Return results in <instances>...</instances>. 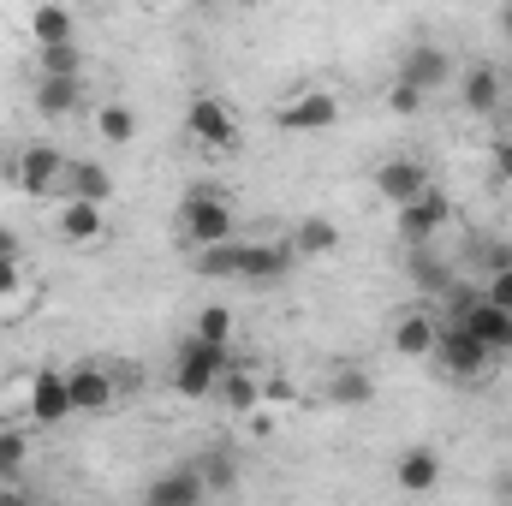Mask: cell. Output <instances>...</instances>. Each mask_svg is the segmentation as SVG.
<instances>
[{"label": "cell", "instance_id": "33", "mask_svg": "<svg viewBox=\"0 0 512 506\" xmlns=\"http://www.w3.org/2000/svg\"><path fill=\"white\" fill-rule=\"evenodd\" d=\"M0 262H24V251H18V233H12V227H0Z\"/></svg>", "mask_w": 512, "mask_h": 506}, {"label": "cell", "instance_id": "8", "mask_svg": "<svg viewBox=\"0 0 512 506\" xmlns=\"http://www.w3.org/2000/svg\"><path fill=\"white\" fill-rule=\"evenodd\" d=\"M459 328L495 358V352H512V310H495L489 298H471L465 310H459Z\"/></svg>", "mask_w": 512, "mask_h": 506}, {"label": "cell", "instance_id": "35", "mask_svg": "<svg viewBox=\"0 0 512 506\" xmlns=\"http://www.w3.org/2000/svg\"><path fill=\"white\" fill-rule=\"evenodd\" d=\"M483 262H489V274H501V268H512V251H507V245H489Z\"/></svg>", "mask_w": 512, "mask_h": 506}, {"label": "cell", "instance_id": "30", "mask_svg": "<svg viewBox=\"0 0 512 506\" xmlns=\"http://www.w3.org/2000/svg\"><path fill=\"white\" fill-rule=\"evenodd\" d=\"M483 298H489L495 310H512V268H501V274H489V286H483Z\"/></svg>", "mask_w": 512, "mask_h": 506}, {"label": "cell", "instance_id": "23", "mask_svg": "<svg viewBox=\"0 0 512 506\" xmlns=\"http://www.w3.org/2000/svg\"><path fill=\"white\" fill-rule=\"evenodd\" d=\"M221 399H227V411L251 417L256 399H262V381H256V370H227V376H221Z\"/></svg>", "mask_w": 512, "mask_h": 506}, {"label": "cell", "instance_id": "17", "mask_svg": "<svg viewBox=\"0 0 512 506\" xmlns=\"http://www.w3.org/2000/svg\"><path fill=\"white\" fill-rule=\"evenodd\" d=\"M54 233H60L66 245H96V239L108 233V209H96V203H60Z\"/></svg>", "mask_w": 512, "mask_h": 506}, {"label": "cell", "instance_id": "13", "mask_svg": "<svg viewBox=\"0 0 512 506\" xmlns=\"http://www.w3.org/2000/svg\"><path fill=\"white\" fill-rule=\"evenodd\" d=\"M340 126V102L322 96V90H304L280 108V131H334Z\"/></svg>", "mask_w": 512, "mask_h": 506}, {"label": "cell", "instance_id": "6", "mask_svg": "<svg viewBox=\"0 0 512 506\" xmlns=\"http://www.w3.org/2000/svg\"><path fill=\"white\" fill-rule=\"evenodd\" d=\"M429 358H435L453 381H471V376H483V370H489V352H483L459 322H441V334H435V352H429Z\"/></svg>", "mask_w": 512, "mask_h": 506}, {"label": "cell", "instance_id": "20", "mask_svg": "<svg viewBox=\"0 0 512 506\" xmlns=\"http://www.w3.org/2000/svg\"><path fill=\"white\" fill-rule=\"evenodd\" d=\"M30 36H36V48H72L78 42V18L66 6H36L30 12Z\"/></svg>", "mask_w": 512, "mask_h": 506}, {"label": "cell", "instance_id": "3", "mask_svg": "<svg viewBox=\"0 0 512 506\" xmlns=\"http://www.w3.org/2000/svg\"><path fill=\"white\" fill-rule=\"evenodd\" d=\"M227 346H203V340H185L179 358H173V393L179 399H209L221 393V376H227Z\"/></svg>", "mask_w": 512, "mask_h": 506}, {"label": "cell", "instance_id": "16", "mask_svg": "<svg viewBox=\"0 0 512 506\" xmlns=\"http://www.w3.org/2000/svg\"><path fill=\"white\" fill-rule=\"evenodd\" d=\"M501 90H507V84H501V72H495L489 60H477V66L459 78V102H465V114H495V108H501Z\"/></svg>", "mask_w": 512, "mask_h": 506}, {"label": "cell", "instance_id": "31", "mask_svg": "<svg viewBox=\"0 0 512 506\" xmlns=\"http://www.w3.org/2000/svg\"><path fill=\"white\" fill-rule=\"evenodd\" d=\"M387 108H393V114H417V108H423V96H417L411 84H399V78H393V90H387Z\"/></svg>", "mask_w": 512, "mask_h": 506}, {"label": "cell", "instance_id": "12", "mask_svg": "<svg viewBox=\"0 0 512 506\" xmlns=\"http://www.w3.org/2000/svg\"><path fill=\"white\" fill-rule=\"evenodd\" d=\"M66 417H72L66 370H36L30 376V423H66Z\"/></svg>", "mask_w": 512, "mask_h": 506}, {"label": "cell", "instance_id": "36", "mask_svg": "<svg viewBox=\"0 0 512 506\" xmlns=\"http://www.w3.org/2000/svg\"><path fill=\"white\" fill-rule=\"evenodd\" d=\"M0 506H36L30 495H18V489H0Z\"/></svg>", "mask_w": 512, "mask_h": 506}, {"label": "cell", "instance_id": "26", "mask_svg": "<svg viewBox=\"0 0 512 506\" xmlns=\"http://www.w3.org/2000/svg\"><path fill=\"white\" fill-rule=\"evenodd\" d=\"M42 54V78H84V48H36Z\"/></svg>", "mask_w": 512, "mask_h": 506}, {"label": "cell", "instance_id": "34", "mask_svg": "<svg viewBox=\"0 0 512 506\" xmlns=\"http://www.w3.org/2000/svg\"><path fill=\"white\" fill-rule=\"evenodd\" d=\"M495 179H512V137L495 143Z\"/></svg>", "mask_w": 512, "mask_h": 506}, {"label": "cell", "instance_id": "10", "mask_svg": "<svg viewBox=\"0 0 512 506\" xmlns=\"http://www.w3.org/2000/svg\"><path fill=\"white\" fill-rule=\"evenodd\" d=\"M453 221V203H447V191H423L411 209H399V239L405 245H429L441 227Z\"/></svg>", "mask_w": 512, "mask_h": 506}, {"label": "cell", "instance_id": "29", "mask_svg": "<svg viewBox=\"0 0 512 506\" xmlns=\"http://www.w3.org/2000/svg\"><path fill=\"white\" fill-rule=\"evenodd\" d=\"M197 471H203V483H209V489H233V483H239V465H233L227 453H209Z\"/></svg>", "mask_w": 512, "mask_h": 506}, {"label": "cell", "instance_id": "1", "mask_svg": "<svg viewBox=\"0 0 512 506\" xmlns=\"http://www.w3.org/2000/svg\"><path fill=\"white\" fill-rule=\"evenodd\" d=\"M191 262H197V274H215V280H251V286H274V280H286L292 251H286V245H245V239H233V245L197 251Z\"/></svg>", "mask_w": 512, "mask_h": 506}, {"label": "cell", "instance_id": "15", "mask_svg": "<svg viewBox=\"0 0 512 506\" xmlns=\"http://www.w3.org/2000/svg\"><path fill=\"white\" fill-rule=\"evenodd\" d=\"M60 197H66V203H96V209H108V197H114V173H108L102 161H72Z\"/></svg>", "mask_w": 512, "mask_h": 506}, {"label": "cell", "instance_id": "18", "mask_svg": "<svg viewBox=\"0 0 512 506\" xmlns=\"http://www.w3.org/2000/svg\"><path fill=\"white\" fill-rule=\"evenodd\" d=\"M66 387H72V411H108L114 405V376L96 370V364L66 370Z\"/></svg>", "mask_w": 512, "mask_h": 506}, {"label": "cell", "instance_id": "9", "mask_svg": "<svg viewBox=\"0 0 512 506\" xmlns=\"http://www.w3.org/2000/svg\"><path fill=\"white\" fill-rule=\"evenodd\" d=\"M203 501H209V483H203L197 465H173L143 489V506H203Z\"/></svg>", "mask_w": 512, "mask_h": 506}, {"label": "cell", "instance_id": "37", "mask_svg": "<svg viewBox=\"0 0 512 506\" xmlns=\"http://www.w3.org/2000/svg\"><path fill=\"white\" fill-rule=\"evenodd\" d=\"M501 30H507V36H512V6H507V12H501Z\"/></svg>", "mask_w": 512, "mask_h": 506}, {"label": "cell", "instance_id": "11", "mask_svg": "<svg viewBox=\"0 0 512 506\" xmlns=\"http://www.w3.org/2000/svg\"><path fill=\"white\" fill-rule=\"evenodd\" d=\"M447 72H453V60H447V48H435V42H417V48H405V60H399V84H411L417 96L441 90Z\"/></svg>", "mask_w": 512, "mask_h": 506}, {"label": "cell", "instance_id": "32", "mask_svg": "<svg viewBox=\"0 0 512 506\" xmlns=\"http://www.w3.org/2000/svg\"><path fill=\"white\" fill-rule=\"evenodd\" d=\"M24 286V262H0V298H12Z\"/></svg>", "mask_w": 512, "mask_h": 506}, {"label": "cell", "instance_id": "2", "mask_svg": "<svg viewBox=\"0 0 512 506\" xmlns=\"http://www.w3.org/2000/svg\"><path fill=\"white\" fill-rule=\"evenodd\" d=\"M233 203L215 191V185H191L185 203H179V245L197 251H215V245H233Z\"/></svg>", "mask_w": 512, "mask_h": 506}, {"label": "cell", "instance_id": "22", "mask_svg": "<svg viewBox=\"0 0 512 506\" xmlns=\"http://www.w3.org/2000/svg\"><path fill=\"white\" fill-rule=\"evenodd\" d=\"M78 102H84V78H42L36 84V114H48V120L72 114Z\"/></svg>", "mask_w": 512, "mask_h": 506}, {"label": "cell", "instance_id": "4", "mask_svg": "<svg viewBox=\"0 0 512 506\" xmlns=\"http://www.w3.org/2000/svg\"><path fill=\"white\" fill-rule=\"evenodd\" d=\"M66 149H54V143H24V155H18V191L24 197H60L66 191Z\"/></svg>", "mask_w": 512, "mask_h": 506}, {"label": "cell", "instance_id": "27", "mask_svg": "<svg viewBox=\"0 0 512 506\" xmlns=\"http://www.w3.org/2000/svg\"><path fill=\"white\" fill-rule=\"evenodd\" d=\"M96 126H102L108 143H131V137H137V114H131L126 102H108V108L96 114Z\"/></svg>", "mask_w": 512, "mask_h": 506}, {"label": "cell", "instance_id": "19", "mask_svg": "<svg viewBox=\"0 0 512 506\" xmlns=\"http://www.w3.org/2000/svg\"><path fill=\"white\" fill-rule=\"evenodd\" d=\"M435 334H441V322H435V316L405 310V316L393 322V352H399V358H429V352H435Z\"/></svg>", "mask_w": 512, "mask_h": 506}, {"label": "cell", "instance_id": "21", "mask_svg": "<svg viewBox=\"0 0 512 506\" xmlns=\"http://www.w3.org/2000/svg\"><path fill=\"white\" fill-rule=\"evenodd\" d=\"M334 245H340V227H334L328 215H304V221L292 227V245H286V251L292 256H328Z\"/></svg>", "mask_w": 512, "mask_h": 506}, {"label": "cell", "instance_id": "24", "mask_svg": "<svg viewBox=\"0 0 512 506\" xmlns=\"http://www.w3.org/2000/svg\"><path fill=\"white\" fill-rule=\"evenodd\" d=\"M191 340H203V346H227V340H233V310H227V304H203Z\"/></svg>", "mask_w": 512, "mask_h": 506}, {"label": "cell", "instance_id": "14", "mask_svg": "<svg viewBox=\"0 0 512 506\" xmlns=\"http://www.w3.org/2000/svg\"><path fill=\"white\" fill-rule=\"evenodd\" d=\"M441 477H447V465H441L435 447H405V453L393 459V483H399L405 495H429Z\"/></svg>", "mask_w": 512, "mask_h": 506}, {"label": "cell", "instance_id": "25", "mask_svg": "<svg viewBox=\"0 0 512 506\" xmlns=\"http://www.w3.org/2000/svg\"><path fill=\"white\" fill-rule=\"evenodd\" d=\"M24 465H30V441H24L18 429H0V483L12 489V483L24 477Z\"/></svg>", "mask_w": 512, "mask_h": 506}, {"label": "cell", "instance_id": "28", "mask_svg": "<svg viewBox=\"0 0 512 506\" xmlns=\"http://www.w3.org/2000/svg\"><path fill=\"white\" fill-rule=\"evenodd\" d=\"M334 399H340V405H370V399H376V381L364 376V370H340V376H334Z\"/></svg>", "mask_w": 512, "mask_h": 506}, {"label": "cell", "instance_id": "7", "mask_svg": "<svg viewBox=\"0 0 512 506\" xmlns=\"http://www.w3.org/2000/svg\"><path fill=\"white\" fill-rule=\"evenodd\" d=\"M376 191H382V203H393V209H411V203H417L423 191H435V185H429V167H423V161L393 155V161L376 167Z\"/></svg>", "mask_w": 512, "mask_h": 506}, {"label": "cell", "instance_id": "5", "mask_svg": "<svg viewBox=\"0 0 512 506\" xmlns=\"http://www.w3.org/2000/svg\"><path fill=\"white\" fill-rule=\"evenodd\" d=\"M185 131H191V143H203V149H239V120H233V108H227L221 96H191Z\"/></svg>", "mask_w": 512, "mask_h": 506}]
</instances>
